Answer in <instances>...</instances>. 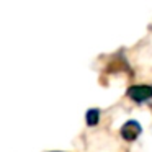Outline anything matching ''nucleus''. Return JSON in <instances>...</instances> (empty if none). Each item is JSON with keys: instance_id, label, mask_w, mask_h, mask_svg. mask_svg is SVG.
Wrapping results in <instances>:
<instances>
[{"instance_id": "f257e3e1", "label": "nucleus", "mask_w": 152, "mask_h": 152, "mask_svg": "<svg viewBox=\"0 0 152 152\" xmlns=\"http://www.w3.org/2000/svg\"><path fill=\"white\" fill-rule=\"evenodd\" d=\"M126 95L134 103H144L152 98V87L151 85H132L128 88Z\"/></svg>"}, {"instance_id": "f03ea898", "label": "nucleus", "mask_w": 152, "mask_h": 152, "mask_svg": "<svg viewBox=\"0 0 152 152\" xmlns=\"http://www.w3.org/2000/svg\"><path fill=\"white\" fill-rule=\"evenodd\" d=\"M141 132H142L141 124H139L137 121H134V119H129V121H126L121 128V137L128 142H134L136 139L141 136Z\"/></svg>"}, {"instance_id": "7ed1b4c3", "label": "nucleus", "mask_w": 152, "mask_h": 152, "mask_svg": "<svg viewBox=\"0 0 152 152\" xmlns=\"http://www.w3.org/2000/svg\"><path fill=\"white\" fill-rule=\"evenodd\" d=\"M100 116H102V111L98 108H90L85 113V123L88 126H96L100 123Z\"/></svg>"}, {"instance_id": "20e7f679", "label": "nucleus", "mask_w": 152, "mask_h": 152, "mask_svg": "<svg viewBox=\"0 0 152 152\" xmlns=\"http://www.w3.org/2000/svg\"><path fill=\"white\" fill-rule=\"evenodd\" d=\"M53 152H59V151H53Z\"/></svg>"}]
</instances>
